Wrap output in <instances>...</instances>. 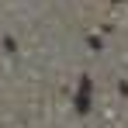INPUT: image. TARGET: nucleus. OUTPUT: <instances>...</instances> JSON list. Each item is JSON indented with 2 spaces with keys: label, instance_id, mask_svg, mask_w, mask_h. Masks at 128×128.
<instances>
[]
</instances>
